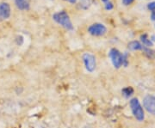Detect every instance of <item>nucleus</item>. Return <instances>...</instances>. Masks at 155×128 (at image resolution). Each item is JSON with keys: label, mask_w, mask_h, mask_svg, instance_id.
Returning a JSON list of instances; mask_svg holds the SVG:
<instances>
[{"label": "nucleus", "mask_w": 155, "mask_h": 128, "mask_svg": "<svg viewBox=\"0 0 155 128\" xmlns=\"http://www.w3.org/2000/svg\"><path fill=\"white\" fill-rule=\"evenodd\" d=\"M53 19L67 30H73V25L70 20L69 15L66 11H60L54 14Z\"/></svg>", "instance_id": "nucleus-1"}, {"label": "nucleus", "mask_w": 155, "mask_h": 128, "mask_svg": "<svg viewBox=\"0 0 155 128\" xmlns=\"http://www.w3.org/2000/svg\"><path fill=\"white\" fill-rule=\"evenodd\" d=\"M130 107L134 116L136 118V120L139 121H142L145 118L144 110L137 98H134L130 101Z\"/></svg>", "instance_id": "nucleus-2"}, {"label": "nucleus", "mask_w": 155, "mask_h": 128, "mask_svg": "<svg viewBox=\"0 0 155 128\" xmlns=\"http://www.w3.org/2000/svg\"><path fill=\"white\" fill-rule=\"evenodd\" d=\"M109 56L113 66L116 68H120L123 65V54H122L117 49L112 48L109 53Z\"/></svg>", "instance_id": "nucleus-3"}, {"label": "nucleus", "mask_w": 155, "mask_h": 128, "mask_svg": "<svg viewBox=\"0 0 155 128\" xmlns=\"http://www.w3.org/2000/svg\"><path fill=\"white\" fill-rule=\"evenodd\" d=\"M83 61L85 69L90 72H92L96 69L97 63H96V58L93 54L89 53H84L83 55Z\"/></svg>", "instance_id": "nucleus-4"}, {"label": "nucleus", "mask_w": 155, "mask_h": 128, "mask_svg": "<svg viewBox=\"0 0 155 128\" xmlns=\"http://www.w3.org/2000/svg\"><path fill=\"white\" fill-rule=\"evenodd\" d=\"M88 32L94 36H103L107 32V28L102 23H94L89 27Z\"/></svg>", "instance_id": "nucleus-5"}, {"label": "nucleus", "mask_w": 155, "mask_h": 128, "mask_svg": "<svg viewBox=\"0 0 155 128\" xmlns=\"http://www.w3.org/2000/svg\"><path fill=\"white\" fill-rule=\"evenodd\" d=\"M143 105L147 111L155 115V96L152 95H146L143 99Z\"/></svg>", "instance_id": "nucleus-6"}, {"label": "nucleus", "mask_w": 155, "mask_h": 128, "mask_svg": "<svg viewBox=\"0 0 155 128\" xmlns=\"http://www.w3.org/2000/svg\"><path fill=\"white\" fill-rule=\"evenodd\" d=\"M11 17V6L8 3H0V18L3 20Z\"/></svg>", "instance_id": "nucleus-7"}, {"label": "nucleus", "mask_w": 155, "mask_h": 128, "mask_svg": "<svg viewBox=\"0 0 155 128\" xmlns=\"http://www.w3.org/2000/svg\"><path fill=\"white\" fill-rule=\"evenodd\" d=\"M16 6L21 11H28L30 7L29 0H15Z\"/></svg>", "instance_id": "nucleus-8"}, {"label": "nucleus", "mask_w": 155, "mask_h": 128, "mask_svg": "<svg viewBox=\"0 0 155 128\" xmlns=\"http://www.w3.org/2000/svg\"><path fill=\"white\" fill-rule=\"evenodd\" d=\"M128 48L132 51H138L143 49V46L137 40H133L128 43Z\"/></svg>", "instance_id": "nucleus-9"}, {"label": "nucleus", "mask_w": 155, "mask_h": 128, "mask_svg": "<svg viewBox=\"0 0 155 128\" xmlns=\"http://www.w3.org/2000/svg\"><path fill=\"white\" fill-rule=\"evenodd\" d=\"M140 40L142 41V44L144 45L145 46H147V47H151L153 46V41L150 39H148L147 34H142L140 36Z\"/></svg>", "instance_id": "nucleus-10"}, {"label": "nucleus", "mask_w": 155, "mask_h": 128, "mask_svg": "<svg viewBox=\"0 0 155 128\" xmlns=\"http://www.w3.org/2000/svg\"><path fill=\"white\" fill-rule=\"evenodd\" d=\"M134 93V89L131 88V87H127V88H124L122 89V95L126 97H129L131 95H133Z\"/></svg>", "instance_id": "nucleus-11"}, {"label": "nucleus", "mask_w": 155, "mask_h": 128, "mask_svg": "<svg viewBox=\"0 0 155 128\" xmlns=\"http://www.w3.org/2000/svg\"><path fill=\"white\" fill-rule=\"evenodd\" d=\"M142 50L144 51L145 53H146V55L147 56L148 58H153L155 56V51L153 50H151L150 48H147V47H144L143 46V49Z\"/></svg>", "instance_id": "nucleus-12"}, {"label": "nucleus", "mask_w": 155, "mask_h": 128, "mask_svg": "<svg viewBox=\"0 0 155 128\" xmlns=\"http://www.w3.org/2000/svg\"><path fill=\"white\" fill-rule=\"evenodd\" d=\"M91 0H80V7L84 9V10H86L88 9L90 5H91Z\"/></svg>", "instance_id": "nucleus-13"}, {"label": "nucleus", "mask_w": 155, "mask_h": 128, "mask_svg": "<svg viewBox=\"0 0 155 128\" xmlns=\"http://www.w3.org/2000/svg\"><path fill=\"white\" fill-rule=\"evenodd\" d=\"M104 7H105V9L107 10V11H110V10L113 9L114 5H113V3H111V2L109 1V2L105 3V5H104Z\"/></svg>", "instance_id": "nucleus-14"}, {"label": "nucleus", "mask_w": 155, "mask_h": 128, "mask_svg": "<svg viewBox=\"0 0 155 128\" xmlns=\"http://www.w3.org/2000/svg\"><path fill=\"white\" fill-rule=\"evenodd\" d=\"M147 8H148L149 11H155V1L149 3V4L147 5Z\"/></svg>", "instance_id": "nucleus-15"}, {"label": "nucleus", "mask_w": 155, "mask_h": 128, "mask_svg": "<svg viewBox=\"0 0 155 128\" xmlns=\"http://www.w3.org/2000/svg\"><path fill=\"white\" fill-rule=\"evenodd\" d=\"M134 0H122V4L124 5H131L132 3H133Z\"/></svg>", "instance_id": "nucleus-16"}, {"label": "nucleus", "mask_w": 155, "mask_h": 128, "mask_svg": "<svg viewBox=\"0 0 155 128\" xmlns=\"http://www.w3.org/2000/svg\"><path fill=\"white\" fill-rule=\"evenodd\" d=\"M151 19H152L153 21H155V11H153V13H152V15H151Z\"/></svg>", "instance_id": "nucleus-17"}, {"label": "nucleus", "mask_w": 155, "mask_h": 128, "mask_svg": "<svg viewBox=\"0 0 155 128\" xmlns=\"http://www.w3.org/2000/svg\"><path fill=\"white\" fill-rule=\"evenodd\" d=\"M65 1H68V2L71 3V4H75V3L77 2V0H65Z\"/></svg>", "instance_id": "nucleus-18"}, {"label": "nucleus", "mask_w": 155, "mask_h": 128, "mask_svg": "<svg viewBox=\"0 0 155 128\" xmlns=\"http://www.w3.org/2000/svg\"><path fill=\"white\" fill-rule=\"evenodd\" d=\"M152 40V41L154 40L155 41V35H153V36H152V40Z\"/></svg>", "instance_id": "nucleus-19"}, {"label": "nucleus", "mask_w": 155, "mask_h": 128, "mask_svg": "<svg viewBox=\"0 0 155 128\" xmlns=\"http://www.w3.org/2000/svg\"><path fill=\"white\" fill-rule=\"evenodd\" d=\"M103 2H104V3H107V2H109L110 0H102Z\"/></svg>", "instance_id": "nucleus-20"}]
</instances>
